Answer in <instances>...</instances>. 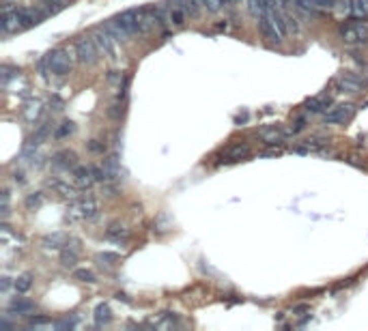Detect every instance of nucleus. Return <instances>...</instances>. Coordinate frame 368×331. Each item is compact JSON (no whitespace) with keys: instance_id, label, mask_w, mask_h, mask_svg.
<instances>
[{"instance_id":"nucleus-18","label":"nucleus","mask_w":368,"mask_h":331,"mask_svg":"<svg viewBox=\"0 0 368 331\" xmlns=\"http://www.w3.org/2000/svg\"><path fill=\"white\" fill-rule=\"evenodd\" d=\"M60 260H62V264H65V267H74L76 260H78V247L76 245L65 247L62 254H60Z\"/></svg>"},{"instance_id":"nucleus-25","label":"nucleus","mask_w":368,"mask_h":331,"mask_svg":"<svg viewBox=\"0 0 368 331\" xmlns=\"http://www.w3.org/2000/svg\"><path fill=\"white\" fill-rule=\"evenodd\" d=\"M108 237H110V239H125V237H127V230H125L123 226H119V224H112L110 228H108Z\"/></svg>"},{"instance_id":"nucleus-6","label":"nucleus","mask_w":368,"mask_h":331,"mask_svg":"<svg viewBox=\"0 0 368 331\" xmlns=\"http://www.w3.org/2000/svg\"><path fill=\"white\" fill-rule=\"evenodd\" d=\"M353 116V106L351 104H338L334 108H329L327 112H323V121L325 125H338V123H345Z\"/></svg>"},{"instance_id":"nucleus-29","label":"nucleus","mask_w":368,"mask_h":331,"mask_svg":"<svg viewBox=\"0 0 368 331\" xmlns=\"http://www.w3.org/2000/svg\"><path fill=\"white\" fill-rule=\"evenodd\" d=\"M71 131H74V123L67 121V123H62V127L56 131V138H65V136H69Z\"/></svg>"},{"instance_id":"nucleus-21","label":"nucleus","mask_w":368,"mask_h":331,"mask_svg":"<svg viewBox=\"0 0 368 331\" xmlns=\"http://www.w3.org/2000/svg\"><path fill=\"white\" fill-rule=\"evenodd\" d=\"M95 320H97L99 325L110 320V308H108V303H99V306L95 308Z\"/></svg>"},{"instance_id":"nucleus-11","label":"nucleus","mask_w":368,"mask_h":331,"mask_svg":"<svg viewBox=\"0 0 368 331\" xmlns=\"http://www.w3.org/2000/svg\"><path fill=\"white\" fill-rule=\"evenodd\" d=\"M338 0H295V5L306 9V11H317V9H331Z\"/></svg>"},{"instance_id":"nucleus-5","label":"nucleus","mask_w":368,"mask_h":331,"mask_svg":"<svg viewBox=\"0 0 368 331\" xmlns=\"http://www.w3.org/2000/svg\"><path fill=\"white\" fill-rule=\"evenodd\" d=\"M99 215V205L93 198H84L78 200L69 207V217L71 219H95Z\"/></svg>"},{"instance_id":"nucleus-4","label":"nucleus","mask_w":368,"mask_h":331,"mask_svg":"<svg viewBox=\"0 0 368 331\" xmlns=\"http://www.w3.org/2000/svg\"><path fill=\"white\" fill-rule=\"evenodd\" d=\"M74 50H76L78 60L86 62V65H93V62H97V58H99V54H102L93 37H80V39L76 41V45H74Z\"/></svg>"},{"instance_id":"nucleus-15","label":"nucleus","mask_w":368,"mask_h":331,"mask_svg":"<svg viewBox=\"0 0 368 331\" xmlns=\"http://www.w3.org/2000/svg\"><path fill=\"white\" fill-rule=\"evenodd\" d=\"M54 165H58V168H69V165H76V155L71 151H62V153H56L52 159Z\"/></svg>"},{"instance_id":"nucleus-28","label":"nucleus","mask_w":368,"mask_h":331,"mask_svg":"<svg viewBox=\"0 0 368 331\" xmlns=\"http://www.w3.org/2000/svg\"><path fill=\"white\" fill-rule=\"evenodd\" d=\"M88 151H93V153H104V151H106V142H104V140H91V142H88Z\"/></svg>"},{"instance_id":"nucleus-26","label":"nucleus","mask_w":368,"mask_h":331,"mask_svg":"<svg viewBox=\"0 0 368 331\" xmlns=\"http://www.w3.org/2000/svg\"><path fill=\"white\" fill-rule=\"evenodd\" d=\"M97 260H99V264L112 267L116 260H119V256H116V254H108V252H104V254H99V256H97Z\"/></svg>"},{"instance_id":"nucleus-9","label":"nucleus","mask_w":368,"mask_h":331,"mask_svg":"<svg viewBox=\"0 0 368 331\" xmlns=\"http://www.w3.org/2000/svg\"><path fill=\"white\" fill-rule=\"evenodd\" d=\"M291 131H286L282 125H269V127H263L261 129V138L267 142V144H280L286 140V136Z\"/></svg>"},{"instance_id":"nucleus-27","label":"nucleus","mask_w":368,"mask_h":331,"mask_svg":"<svg viewBox=\"0 0 368 331\" xmlns=\"http://www.w3.org/2000/svg\"><path fill=\"white\" fill-rule=\"evenodd\" d=\"M76 278H78L80 282H95V275L88 271V269H78V271H76Z\"/></svg>"},{"instance_id":"nucleus-14","label":"nucleus","mask_w":368,"mask_h":331,"mask_svg":"<svg viewBox=\"0 0 368 331\" xmlns=\"http://www.w3.org/2000/svg\"><path fill=\"white\" fill-rule=\"evenodd\" d=\"M48 185H50L54 191H58L60 196H65V198H74V196H76V189L71 187L69 183H62V181H58V179H50Z\"/></svg>"},{"instance_id":"nucleus-16","label":"nucleus","mask_w":368,"mask_h":331,"mask_svg":"<svg viewBox=\"0 0 368 331\" xmlns=\"http://www.w3.org/2000/svg\"><path fill=\"white\" fill-rule=\"evenodd\" d=\"M32 310H35V303L24 301V299H15L11 303V308H9V312H11V314H30Z\"/></svg>"},{"instance_id":"nucleus-13","label":"nucleus","mask_w":368,"mask_h":331,"mask_svg":"<svg viewBox=\"0 0 368 331\" xmlns=\"http://www.w3.org/2000/svg\"><path fill=\"white\" fill-rule=\"evenodd\" d=\"M329 95H321V97H312L306 101V110L308 112H327V106H329Z\"/></svg>"},{"instance_id":"nucleus-8","label":"nucleus","mask_w":368,"mask_h":331,"mask_svg":"<svg viewBox=\"0 0 368 331\" xmlns=\"http://www.w3.org/2000/svg\"><path fill=\"white\" fill-rule=\"evenodd\" d=\"M334 86L338 93H349V95H355L362 90V78L353 76V73H340V76L334 80Z\"/></svg>"},{"instance_id":"nucleus-2","label":"nucleus","mask_w":368,"mask_h":331,"mask_svg":"<svg viewBox=\"0 0 368 331\" xmlns=\"http://www.w3.org/2000/svg\"><path fill=\"white\" fill-rule=\"evenodd\" d=\"M340 39L349 45H357V43H366L368 41V26L366 22H360V20H353V22H347L340 26Z\"/></svg>"},{"instance_id":"nucleus-3","label":"nucleus","mask_w":368,"mask_h":331,"mask_svg":"<svg viewBox=\"0 0 368 331\" xmlns=\"http://www.w3.org/2000/svg\"><path fill=\"white\" fill-rule=\"evenodd\" d=\"M99 52L104 56H110V58H116V54H119V41H116V37L106 28V26H99V28H95V32L91 35Z\"/></svg>"},{"instance_id":"nucleus-20","label":"nucleus","mask_w":368,"mask_h":331,"mask_svg":"<svg viewBox=\"0 0 368 331\" xmlns=\"http://www.w3.org/2000/svg\"><path fill=\"white\" fill-rule=\"evenodd\" d=\"M32 286V278L28 273H24V275H20L15 282H13V288H15V292H26Z\"/></svg>"},{"instance_id":"nucleus-7","label":"nucleus","mask_w":368,"mask_h":331,"mask_svg":"<svg viewBox=\"0 0 368 331\" xmlns=\"http://www.w3.org/2000/svg\"><path fill=\"white\" fill-rule=\"evenodd\" d=\"M28 26L26 22V11L20 9V11H5V17H3V32L9 35V32H15V30H22Z\"/></svg>"},{"instance_id":"nucleus-30","label":"nucleus","mask_w":368,"mask_h":331,"mask_svg":"<svg viewBox=\"0 0 368 331\" xmlns=\"http://www.w3.org/2000/svg\"><path fill=\"white\" fill-rule=\"evenodd\" d=\"M17 69H9V67H3V84H9V80L11 78H17Z\"/></svg>"},{"instance_id":"nucleus-1","label":"nucleus","mask_w":368,"mask_h":331,"mask_svg":"<svg viewBox=\"0 0 368 331\" xmlns=\"http://www.w3.org/2000/svg\"><path fill=\"white\" fill-rule=\"evenodd\" d=\"M71 54L65 48H58L50 52L48 56H43V60H39V69L43 71V76L48 73H54V76H65V73L71 71Z\"/></svg>"},{"instance_id":"nucleus-12","label":"nucleus","mask_w":368,"mask_h":331,"mask_svg":"<svg viewBox=\"0 0 368 331\" xmlns=\"http://www.w3.org/2000/svg\"><path fill=\"white\" fill-rule=\"evenodd\" d=\"M74 181H76L78 187H88L95 181L93 168H76L74 170Z\"/></svg>"},{"instance_id":"nucleus-19","label":"nucleus","mask_w":368,"mask_h":331,"mask_svg":"<svg viewBox=\"0 0 368 331\" xmlns=\"http://www.w3.org/2000/svg\"><path fill=\"white\" fill-rule=\"evenodd\" d=\"M250 153V146L248 144H235V146H230V149L226 151V155L230 159H241V157H246V155Z\"/></svg>"},{"instance_id":"nucleus-23","label":"nucleus","mask_w":368,"mask_h":331,"mask_svg":"<svg viewBox=\"0 0 368 331\" xmlns=\"http://www.w3.org/2000/svg\"><path fill=\"white\" fill-rule=\"evenodd\" d=\"M28 327L30 329H54L56 325H54L52 320H48V318H32L28 323Z\"/></svg>"},{"instance_id":"nucleus-10","label":"nucleus","mask_w":368,"mask_h":331,"mask_svg":"<svg viewBox=\"0 0 368 331\" xmlns=\"http://www.w3.org/2000/svg\"><path fill=\"white\" fill-rule=\"evenodd\" d=\"M106 28H108V30H110V32L116 37V41H119V43L127 41L129 37H131V35L127 32V28H125V26L119 22V17H112V20H108V22H106Z\"/></svg>"},{"instance_id":"nucleus-17","label":"nucleus","mask_w":368,"mask_h":331,"mask_svg":"<svg viewBox=\"0 0 368 331\" xmlns=\"http://www.w3.org/2000/svg\"><path fill=\"white\" fill-rule=\"evenodd\" d=\"M46 247H52V250H58V247L62 245H69V239L67 235H62V233H56V235H52V237H46Z\"/></svg>"},{"instance_id":"nucleus-33","label":"nucleus","mask_w":368,"mask_h":331,"mask_svg":"<svg viewBox=\"0 0 368 331\" xmlns=\"http://www.w3.org/2000/svg\"><path fill=\"white\" fill-rule=\"evenodd\" d=\"M222 3H224V5H230V3H232V0H222Z\"/></svg>"},{"instance_id":"nucleus-22","label":"nucleus","mask_w":368,"mask_h":331,"mask_svg":"<svg viewBox=\"0 0 368 331\" xmlns=\"http://www.w3.org/2000/svg\"><path fill=\"white\" fill-rule=\"evenodd\" d=\"M39 114H41V104H39V101H35V104H28V108L24 110V116L28 118L30 123H32V121H37Z\"/></svg>"},{"instance_id":"nucleus-31","label":"nucleus","mask_w":368,"mask_h":331,"mask_svg":"<svg viewBox=\"0 0 368 331\" xmlns=\"http://www.w3.org/2000/svg\"><path fill=\"white\" fill-rule=\"evenodd\" d=\"M39 202H41V196H35V198H28V200H26V205L32 207V205H39Z\"/></svg>"},{"instance_id":"nucleus-32","label":"nucleus","mask_w":368,"mask_h":331,"mask_svg":"<svg viewBox=\"0 0 368 331\" xmlns=\"http://www.w3.org/2000/svg\"><path fill=\"white\" fill-rule=\"evenodd\" d=\"M9 286H11V282H9V278H3V290H7Z\"/></svg>"},{"instance_id":"nucleus-24","label":"nucleus","mask_w":368,"mask_h":331,"mask_svg":"<svg viewBox=\"0 0 368 331\" xmlns=\"http://www.w3.org/2000/svg\"><path fill=\"white\" fill-rule=\"evenodd\" d=\"M198 3H200L203 9H207V11H211V13H218L220 9L224 7L222 0H198Z\"/></svg>"}]
</instances>
